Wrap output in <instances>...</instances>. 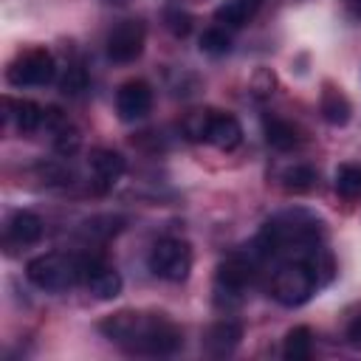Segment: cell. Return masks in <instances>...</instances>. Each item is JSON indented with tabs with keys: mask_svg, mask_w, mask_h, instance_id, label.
<instances>
[{
	"mask_svg": "<svg viewBox=\"0 0 361 361\" xmlns=\"http://www.w3.org/2000/svg\"><path fill=\"white\" fill-rule=\"evenodd\" d=\"M212 116H214V110H209V107H203V110H192V113H186V118H183V135L189 138V141H206L209 138V127H212Z\"/></svg>",
	"mask_w": 361,
	"mask_h": 361,
	"instance_id": "cell-22",
	"label": "cell"
},
{
	"mask_svg": "<svg viewBox=\"0 0 361 361\" xmlns=\"http://www.w3.org/2000/svg\"><path fill=\"white\" fill-rule=\"evenodd\" d=\"M87 166H90V178H93L96 192H107V189H113V186L124 178V172H127V158H124L118 149L93 147L90 155H87Z\"/></svg>",
	"mask_w": 361,
	"mask_h": 361,
	"instance_id": "cell-11",
	"label": "cell"
},
{
	"mask_svg": "<svg viewBox=\"0 0 361 361\" xmlns=\"http://www.w3.org/2000/svg\"><path fill=\"white\" fill-rule=\"evenodd\" d=\"M104 3H110V6H124V3H130V0H104Z\"/></svg>",
	"mask_w": 361,
	"mask_h": 361,
	"instance_id": "cell-31",
	"label": "cell"
},
{
	"mask_svg": "<svg viewBox=\"0 0 361 361\" xmlns=\"http://www.w3.org/2000/svg\"><path fill=\"white\" fill-rule=\"evenodd\" d=\"M200 51L209 54V56H223L231 51V37L223 25H214V28H206L200 34Z\"/></svg>",
	"mask_w": 361,
	"mask_h": 361,
	"instance_id": "cell-23",
	"label": "cell"
},
{
	"mask_svg": "<svg viewBox=\"0 0 361 361\" xmlns=\"http://www.w3.org/2000/svg\"><path fill=\"white\" fill-rule=\"evenodd\" d=\"M56 79V59L48 48H28L6 68V82L11 87H45Z\"/></svg>",
	"mask_w": 361,
	"mask_h": 361,
	"instance_id": "cell-6",
	"label": "cell"
},
{
	"mask_svg": "<svg viewBox=\"0 0 361 361\" xmlns=\"http://www.w3.org/2000/svg\"><path fill=\"white\" fill-rule=\"evenodd\" d=\"M206 144H212V147H217L220 152H231V149H237V147L243 144V124L237 121V116H231V113H220V110H214V116H212V127H209V138H206Z\"/></svg>",
	"mask_w": 361,
	"mask_h": 361,
	"instance_id": "cell-14",
	"label": "cell"
},
{
	"mask_svg": "<svg viewBox=\"0 0 361 361\" xmlns=\"http://www.w3.org/2000/svg\"><path fill=\"white\" fill-rule=\"evenodd\" d=\"M99 333L135 355H175L183 347V330L152 310H116L99 322Z\"/></svg>",
	"mask_w": 361,
	"mask_h": 361,
	"instance_id": "cell-1",
	"label": "cell"
},
{
	"mask_svg": "<svg viewBox=\"0 0 361 361\" xmlns=\"http://www.w3.org/2000/svg\"><path fill=\"white\" fill-rule=\"evenodd\" d=\"M152 110V87L144 79H127L124 85H118L116 90V113L121 121L133 124L147 118V113Z\"/></svg>",
	"mask_w": 361,
	"mask_h": 361,
	"instance_id": "cell-10",
	"label": "cell"
},
{
	"mask_svg": "<svg viewBox=\"0 0 361 361\" xmlns=\"http://www.w3.org/2000/svg\"><path fill=\"white\" fill-rule=\"evenodd\" d=\"M319 290V279L305 259H282L271 276V296L282 307H302Z\"/></svg>",
	"mask_w": 361,
	"mask_h": 361,
	"instance_id": "cell-4",
	"label": "cell"
},
{
	"mask_svg": "<svg viewBox=\"0 0 361 361\" xmlns=\"http://www.w3.org/2000/svg\"><path fill=\"white\" fill-rule=\"evenodd\" d=\"M121 223H124V217L99 214V217L85 220V234H87V237H96V240H107V237H113L116 231H121Z\"/></svg>",
	"mask_w": 361,
	"mask_h": 361,
	"instance_id": "cell-24",
	"label": "cell"
},
{
	"mask_svg": "<svg viewBox=\"0 0 361 361\" xmlns=\"http://www.w3.org/2000/svg\"><path fill=\"white\" fill-rule=\"evenodd\" d=\"M336 192L344 197H361V164H341L333 175Z\"/></svg>",
	"mask_w": 361,
	"mask_h": 361,
	"instance_id": "cell-21",
	"label": "cell"
},
{
	"mask_svg": "<svg viewBox=\"0 0 361 361\" xmlns=\"http://www.w3.org/2000/svg\"><path fill=\"white\" fill-rule=\"evenodd\" d=\"M6 121L17 127V133H34L45 121V110L31 99H6Z\"/></svg>",
	"mask_w": 361,
	"mask_h": 361,
	"instance_id": "cell-16",
	"label": "cell"
},
{
	"mask_svg": "<svg viewBox=\"0 0 361 361\" xmlns=\"http://www.w3.org/2000/svg\"><path fill=\"white\" fill-rule=\"evenodd\" d=\"M164 25H166L175 37H186V34L192 31V17H189L186 11H180V8H169V11L164 14Z\"/></svg>",
	"mask_w": 361,
	"mask_h": 361,
	"instance_id": "cell-27",
	"label": "cell"
},
{
	"mask_svg": "<svg viewBox=\"0 0 361 361\" xmlns=\"http://www.w3.org/2000/svg\"><path fill=\"white\" fill-rule=\"evenodd\" d=\"M42 228L45 226H42V217L39 214H34L28 209H17L6 220V243H14L20 248L34 245V243H39Z\"/></svg>",
	"mask_w": 361,
	"mask_h": 361,
	"instance_id": "cell-13",
	"label": "cell"
},
{
	"mask_svg": "<svg viewBox=\"0 0 361 361\" xmlns=\"http://www.w3.org/2000/svg\"><path fill=\"white\" fill-rule=\"evenodd\" d=\"M347 338L350 341H361V313L347 324Z\"/></svg>",
	"mask_w": 361,
	"mask_h": 361,
	"instance_id": "cell-29",
	"label": "cell"
},
{
	"mask_svg": "<svg viewBox=\"0 0 361 361\" xmlns=\"http://www.w3.org/2000/svg\"><path fill=\"white\" fill-rule=\"evenodd\" d=\"M144 45H147V25L141 20H121L107 34L104 51H107V59L118 65H130L144 54Z\"/></svg>",
	"mask_w": 361,
	"mask_h": 361,
	"instance_id": "cell-8",
	"label": "cell"
},
{
	"mask_svg": "<svg viewBox=\"0 0 361 361\" xmlns=\"http://www.w3.org/2000/svg\"><path fill=\"white\" fill-rule=\"evenodd\" d=\"M274 85H276V79H274L271 71H257L254 79H251V90H254V96H259V99L271 96V93H274Z\"/></svg>",
	"mask_w": 361,
	"mask_h": 361,
	"instance_id": "cell-28",
	"label": "cell"
},
{
	"mask_svg": "<svg viewBox=\"0 0 361 361\" xmlns=\"http://www.w3.org/2000/svg\"><path fill=\"white\" fill-rule=\"evenodd\" d=\"M243 322L237 319H220L214 324H209V330L203 333V350L212 355V358H226L231 355L240 341H243Z\"/></svg>",
	"mask_w": 361,
	"mask_h": 361,
	"instance_id": "cell-12",
	"label": "cell"
},
{
	"mask_svg": "<svg viewBox=\"0 0 361 361\" xmlns=\"http://www.w3.org/2000/svg\"><path fill=\"white\" fill-rule=\"evenodd\" d=\"M192 245L180 237H161L147 254V268L164 282H186L192 274Z\"/></svg>",
	"mask_w": 361,
	"mask_h": 361,
	"instance_id": "cell-5",
	"label": "cell"
},
{
	"mask_svg": "<svg viewBox=\"0 0 361 361\" xmlns=\"http://www.w3.org/2000/svg\"><path fill=\"white\" fill-rule=\"evenodd\" d=\"M254 279V265L251 259L234 254L228 259H223L217 265V274H214V305L217 307H237L243 299H245V290Z\"/></svg>",
	"mask_w": 361,
	"mask_h": 361,
	"instance_id": "cell-7",
	"label": "cell"
},
{
	"mask_svg": "<svg viewBox=\"0 0 361 361\" xmlns=\"http://www.w3.org/2000/svg\"><path fill=\"white\" fill-rule=\"evenodd\" d=\"M319 245H324V220L299 206L268 217L254 240L262 259H305Z\"/></svg>",
	"mask_w": 361,
	"mask_h": 361,
	"instance_id": "cell-2",
	"label": "cell"
},
{
	"mask_svg": "<svg viewBox=\"0 0 361 361\" xmlns=\"http://www.w3.org/2000/svg\"><path fill=\"white\" fill-rule=\"evenodd\" d=\"M313 353V330L307 324H296L282 338V358L285 361H307Z\"/></svg>",
	"mask_w": 361,
	"mask_h": 361,
	"instance_id": "cell-19",
	"label": "cell"
},
{
	"mask_svg": "<svg viewBox=\"0 0 361 361\" xmlns=\"http://www.w3.org/2000/svg\"><path fill=\"white\" fill-rule=\"evenodd\" d=\"M319 113L330 127H344L353 118V104L336 85L327 82L322 87V96H319Z\"/></svg>",
	"mask_w": 361,
	"mask_h": 361,
	"instance_id": "cell-15",
	"label": "cell"
},
{
	"mask_svg": "<svg viewBox=\"0 0 361 361\" xmlns=\"http://www.w3.org/2000/svg\"><path fill=\"white\" fill-rule=\"evenodd\" d=\"M279 180H282V189H288L293 195H305V192L316 189L319 175H316V169L310 164H290L288 169H282Z\"/></svg>",
	"mask_w": 361,
	"mask_h": 361,
	"instance_id": "cell-20",
	"label": "cell"
},
{
	"mask_svg": "<svg viewBox=\"0 0 361 361\" xmlns=\"http://www.w3.org/2000/svg\"><path fill=\"white\" fill-rule=\"evenodd\" d=\"M259 6H262V0H223L214 8V20L223 28H240L259 11Z\"/></svg>",
	"mask_w": 361,
	"mask_h": 361,
	"instance_id": "cell-18",
	"label": "cell"
},
{
	"mask_svg": "<svg viewBox=\"0 0 361 361\" xmlns=\"http://www.w3.org/2000/svg\"><path fill=\"white\" fill-rule=\"evenodd\" d=\"M87 85H90V79H87V71L82 65H71L65 71L62 82H59V87H62L65 96H79L82 90H87Z\"/></svg>",
	"mask_w": 361,
	"mask_h": 361,
	"instance_id": "cell-25",
	"label": "cell"
},
{
	"mask_svg": "<svg viewBox=\"0 0 361 361\" xmlns=\"http://www.w3.org/2000/svg\"><path fill=\"white\" fill-rule=\"evenodd\" d=\"M350 11H353V17L361 20V0H350Z\"/></svg>",
	"mask_w": 361,
	"mask_h": 361,
	"instance_id": "cell-30",
	"label": "cell"
},
{
	"mask_svg": "<svg viewBox=\"0 0 361 361\" xmlns=\"http://www.w3.org/2000/svg\"><path fill=\"white\" fill-rule=\"evenodd\" d=\"M262 133H265V141L279 152H290L302 144L299 127L290 124L288 118H279V116H265L262 118Z\"/></svg>",
	"mask_w": 361,
	"mask_h": 361,
	"instance_id": "cell-17",
	"label": "cell"
},
{
	"mask_svg": "<svg viewBox=\"0 0 361 361\" xmlns=\"http://www.w3.org/2000/svg\"><path fill=\"white\" fill-rule=\"evenodd\" d=\"M54 147L59 155H73L79 149V133L71 127V124H62L56 133H54Z\"/></svg>",
	"mask_w": 361,
	"mask_h": 361,
	"instance_id": "cell-26",
	"label": "cell"
},
{
	"mask_svg": "<svg viewBox=\"0 0 361 361\" xmlns=\"http://www.w3.org/2000/svg\"><path fill=\"white\" fill-rule=\"evenodd\" d=\"M25 279L45 293H62L82 282V257L45 251L25 262Z\"/></svg>",
	"mask_w": 361,
	"mask_h": 361,
	"instance_id": "cell-3",
	"label": "cell"
},
{
	"mask_svg": "<svg viewBox=\"0 0 361 361\" xmlns=\"http://www.w3.org/2000/svg\"><path fill=\"white\" fill-rule=\"evenodd\" d=\"M82 285L90 290L93 299L99 302H113L116 296H121L124 290V279L121 274L104 262V259H96V257H82Z\"/></svg>",
	"mask_w": 361,
	"mask_h": 361,
	"instance_id": "cell-9",
	"label": "cell"
}]
</instances>
